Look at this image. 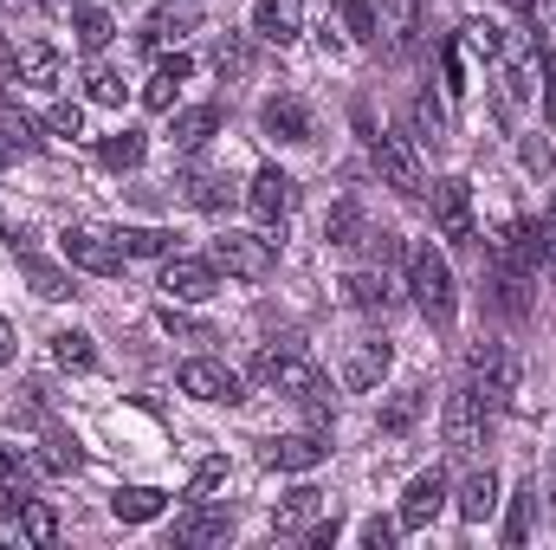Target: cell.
<instances>
[{
    "label": "cell",
    "instance_id": "cell-47",
    "mask_svg": "<svg viewBox=\"0 0 556 550\" xmlns=\"http://www.w3.org/2000/svg\"><path fill=\"white\" fill-rule=\"evenodd\" d=\"M356 538H363V545H369V550H389V545H395V538H402V518H369V525H363Z\"/></svg>",
    "mask_w": 556,
    "mask_h": 550
},
{
    "label": "cell",
    "instance_id": "cell-36",
    "mask_svg": "<svg viewBox=\"0 0 556 550\" xmlns=\"http://www.w3.org/2000/svg\"><path fill=\"white\" fill-rule=\"evenodd\" d=\"M98 155H104V168H137L142 155H149V142H142V130H111V137L98 142Z\"/></svg>",
    "mask_w": 556,
    "mask_h": 550
},
{
    "label": "cell",
    "instance_id": "cell-9",
    "mask_svg": "<svg viewBox=\"0 0 556 550\" xmlns=\"http://www.w3.org/2000/svg\"><path fill=\"white\" fill-rule=\"evenodd\" d=\"M181 396H194V402H247V383H240V370H227V363H214V357H194V363H181Z\"/></svg>",
    "mask_w": 556,
    "mask_h": 550
},
{
    "label": "cell",
    "instance_id": "cell-5",
    "mask_svg": "<svg viewBox=\"0 0 556 550\" xmlns=\"http://www.w3.org/2000/svg\"><path fill=\"white\" fill-rule=\"evenodd\" d=\"M538 266H544V227H531V221H498V234H492V273L531 278Z\"/></svg>",
    "mask_w": 556,
    "mask_h": 550
},
{
    "label": "cell",
    "instance_id": "cell-48",
    "mask_svg": "<svg viewBox=\"0 0 556 550\" xmlns=\"http://www.w3.org/2000/svg\"><path fill=\"white\" fill-rule=\"evenodd\" d=\"M0 130H7V142H13L20 155H26V149H39V137H33V124H26L20 111H7V124H0Z\"/></svg>",
    "mask_w": 556,
    "mask_h": 550
},
{
    "label": "cell",
    "instance_id": "cell-51",
    "mask_svg": "<svg viewBox=\"0 0 556 550\" xmlns=\"http://www.w3.org/2000/svg\"><path fill=\"white\" fill-rule=\"evenodd\" d=\"M162 324H168V330H175V337H194V343H207V330H201V324H188V317H181V311H175V304H168V311H162Z\"/></svg>",
    "mask_w": 556,
    "mask_h": 550
},
{
    "label": "cell",
    "instance_id": "cell-44",
    "mask_svg": "<svg viewBox=\"0 0 556 550\" xmlns=\"http://www.w3.org/2000/svg\"><path fill=\"white\" fill-rule=\"evenodd\" d=\"M343 26H350V39H376V7L369 0H343Z\"/></svg>",
    "mask_w": 556,
    "mask_h": 550
},
{
    "label": "cell",
    "instance_id": "cell-18",
    "mask_svg": "<svg viewBox=\"0 0 556 550\" xmlns=\"http://www.w3.org/2000/svg\"><path fill=\"white\" fill-rule=\"evenodd\" d=\"M376 39H382L389 52H415V39H420V0H382V13H376Z\"/></svg>",
    "mask_w": 556,
    "mask_h": 550
},
{
    "label": "cell",
    "instance_id": "cell-7",
    "mask_svg": "<svg viewBox=\"0 0 556 550\" xmlns=\"http://www.w3.org/2000/svg\"><path fill=\"white\" fill-rule=\"evenodd\" d=\"M427 208H433V227H440V234H446L453 247H472V240H479V221H472V188H466L459 175L433 182Z\"/></svg>",
    "mask_w": 556,
    "mask_h": 550
},
{
    "label": "cell",
    "instance_id": "cell-24",
    "mask_svg": "<svg viewBox=\"0 0 556 550\" xmlns=\"http://www.w3.org/2000/svg\"><path fill=\"white\" fill-rule=\"evenodd\" d=\"M324 505H330V499H324L317 486H298V492L273 512V532H278V538H304V532H311V518H317Z\"/></svg>",
    "mask_w": 556,
    "mask_h": 550
},
{
    "label": "cell",
    "instance_id": "cell-16",
    "mask_svg": "<svg viewBox=\"0 0 556 550\" xmlns=\"http://www.w3.org/2000/svg\"><path fill=\"white\" fill-rule=\"evenodd\" d=\"M324 460H330V440L324 434H285V440L266 447V466L273 473H317Z\"/></svg>",
    "mask_w": 556,
    "mask_h": 550
},
{
    "label": "cell",
    "instance_id": "cell-11",
    "mask_svg": "<svg viewBox=\"0 0 556 550\" xmlns=\"http://www.w3.org/2000/svg\"><path fill=\"white\" fill-rule=\"evenodd\" d=\"M440 434H446L453 453H479V447H485V409H479L472 389H453V396H446V409H440Z\"/></svg>",
    "mask_w": 556,
    "mask_h": 550
},
{
    "label": "cell",
    "instance_id": "cell-42",
    "mask_svg": "<svg viewBox=\"0 0 556 550\" xmlns=\"http://www.w3.org/2000/svg\"><path fill=\"white\" fill-rule=\"evenodd\" d=\"M85 98H91V104H124V78H117L111 65H91V72H85Z\"/></svg>",
    "mask_w": 556,
    "mask_h": 550
},
{
    "label": "cell",
    "instance_id": "cell-17",
    "mask_svg": "<svg viewBox=\"0 0 556 550\" xmlns=\"http://www.w3.org/2000/svg\"><path fill=\"white\" fill-rule=\"evenodd\" d=\"M453 505H459V518H466V525H485V518L498 512V473H492V466H472V473L459 479Z\"/></svg>",
    "mask_w": 556,
    "mask_h": 550
},
{
    "label": "cell",
    "instance_id": "cell-34",
    "mask_svg": "<svg viewBox=\"0 0 556 550\" xmlns=\"http://www.w3.org/2000/svg\"><path fill=\"white\" fill-rule=\"evenodd\" d=\"M531 525H538V479H525L518 492H511V512H505V545L518 550L531 538Z\"/></svg>",
    "mask_w": 556,
    "mask_h": 550
},
{
    "label": "cell",
    "instance_id": "cell-21",
    "mask_svg": "<svg viewBox=\"0 0 556 550\" xmlns=\"http://www.w3.org/2000/svg\"><path fill=\"white\" fill-rule=\"evenodd\" d=\"M175 188H181V201H188V208H207V214L233 201V188H227V182H220L207 162H188V168L175 175Z\"/></svg>",
    "mask_w": 556,
    "mask_h": 550
},
{
    "label": "cell",
    "instance_id": "cell-10",
    "mask_svg": "<svg viewBox=\"0 0 556 550\" xmlns=\"http://www.w3.org/2000/svg\"><path fill=\"white\" fill-rule=\"evenodd\" d=\"M369 162H376V175L395 188V195H420L427 182H420V155L408 149V137H395V130H376L369 137Z\"/></svg>",
    "mask_w": 556,
    "mask_h": 550
},
{
    "label": "cell",
    "instance_id": "cell-6",
    "mask_svg": "<svg viewBox=\"0 0 556 550\" xmlns=\"http://www.w3.org/2000/svg\"><path fill=\"white\" fill-rule=\"evenodd\" d=\"M59 253H65V266H78V273H91V278L124 273V247L111 234H98V227H65L59 234Z\"/></svg>",
    "mask_w": 556,
    "mask_h": 550
},
{
    "label": "cell",
    "instance_id": "cell-13",
    "mask_svg": "<svg viewBox=\"0 0 556 550\" xmlns=\"http://www.w3.org/2000/svg\"><path fill=\"white\" fill-rule=\"evenodd\" d=\"M0 545H59V512L46 505V499H26V505H13L7 518H0Z\"/></svg>",
    "mask_w": 556,
    "mask_h": 550
},
{
    "label": "cell",
    "instance_id": "cell-20",
    "mask_svg": "<svg viewBox=\"0 0 556 550\" xmlns=\"http://www.w3.org/2000/svg\"><path fill=\"white\" fill-rule=\"evenodd\" d=\"M298 26H304V7L298 0H260L253 7V39H266V46H291Z\"/></svg>",
    "mask_w": 556,
    "mask_h": 550
},
{
    "label": "cell",
    "instance_id": "cell-58",
    "mask_svg": "<svg viewBox=\"0 0 556 550\" xmlns=\"http://www.w3.org/2000/svg\"><path fill=\"white\" fill-rule=\"evenodd\" d=\"M46 7H65V0H46Z\"/></svg>",
    "mask_w": 556,
    "mask_h": 550
},
{
    "label": "cell",
    "instance_id": "cell-37",
    "mask_svg": "<svg viewBox=\"0 0 556 550\" xmlns=\"http://www.w3.org/2000/svg\"><path fill=\"white\" fill-rule=\"evenodd\" d=\"M505 46H511V39H505V26H498V20H466V52H479L485 65H498V59H505Z\"/></svg>",
    "mask_w": 556,
    "mask_h": 550
},
{
    "label": "cell",
    "instance_id": "cell-35",
    "mask_svg": "<svg viewBox=\"0 0 556 550\" xmlns=\"http://www.w3.org/2000/svg\"><path fill=\"white\" fill-rule=\"evenodd\" d=\"M111 33H117V26H111V13H104V7H72V39H78L85 52H104V46H111Z\"/></svg>",
    "mask_w": 556,
    "mask_h": 550
},
{
    "label": "cell",
    "instance_id": "cell-3",
    "mask_svg": "<svg viewBox=\"0 0 556 550\" xmlns=\"http://www.w3.org/2000/svg\"><path fill=\"white\" fill-rule=\"evenodd\" d=\"M466 389L479 396V409L492 414V409H505L511 396H518V376H525V363L505 350V343H472V357H466Z\"/></svg>",
    "mask_w": 556,
    "mask_h": 550
},
{
    "label": "cell",
    "instance_id": "cell-19",
    "mask_svg": "<svg viewBox=\"0 0 556 550\" xmlns=\"http://www.w3.org/2000/svg\"><path fill=\"white\" fill-rule=\"evenodd\" d=\"M389 363H395L389 337H363V343L350 350V363H343V383H350V389H376V383L389 376Z\"/></svg>",
    "mask_w": 556,
    "mask_h": 550
},
{
    "label": "cell",
    "instance_id": "cell-8",
    "mask_svg": "<svg viewBox=\"0 0 556 550\" xmlns=\"http://www.w3.org/2000/svg\"><path fill=\"white\" fill-rule=\"evenodd\" d=\"M162 291H168V304H207L220 291V266L194 260V253H168L162 260Z\"/></svg>",
    "mask_w": 556,
    "mask_h": 550
},
{
    "label": "cell",
    "instance_id": "cell-12",
    "mask_svg": "<svg viewBox=\"0 0 556 550\" xmlns=\"http://www.w3.org/2000/svg\"><path fill=\"white\" fill-rule=\"evenodd\" d=\"M247 208H253L266 227H285L291 208H298V182H291L285 168H260V175L247 182Z\"/></svg>",
    "mask_w": 556,
    "mask_h": 550
},
{
    "label": "cell",
    "instance_id": "cell-30",
    "mask_svg": "<svg viewBox=\"0 0 556 550\" xmlns=\"http://www.w3.org/2000/svg\"><path fill=\"white\" fill-rule=\"evenodd\" d=\"M33 473H39V466H33L26 453H7V447H0V512H13V505L33 499Z\"/></svg>",
    "mask_w": 556,
    "mask_h": 550
},
{
    "label": "cell",
    "instance_id": "cell-26",
    "mask_svg": "<svg viewBox=\"0 0 556 550\" xmlns=\"http://www.w3.org/2000/svg\"><path fill=\"white\" fill-rule=\"evenodd\" d=\"M233 538V512H207L201 499H194V512L175 525V545H227Z\"/></svg>",
    "mask_w": 556,
    "mask_h": 550
},
{
    "label": "cell",
    "instance_id": "cell-2",
    "mask_svg": "<svg viewBox=\"0 0 556 550\" xmlns=\"http://www.w3.org/2000/svg\"><path fill=\"white\" fill-rule=\"evenodd\" d=\"M402 266H408V291H415V304H420V317L427 324H453V311H459V285H453V266L420 240V247H408L402 253Z\"/></svg>",
    "mask_w": 556,
    "mask_h": 550
},
{
    "label": "cell",
    "instance_id": "cell-43",
    "mask_svg": "<svg viewBox=\"0 0 556 550\" xmlns=\"http://www.w3.org/2000/svg\"><path fill=\"white\" fill-rule=\"evenodd\" d=\"M214 65H220V78H247V72H253L247 39H220V46H214Z\"/></svg>",
    "mask_w": 556,
    "mask_h": 550
},
{
    "label": "cell",
    "instance_id": "cell-46",
    "mask_svg": "<svg viewBox=\"0 0 556 550\" xmlns=\"http://www.w3.org/2000/svg\"><path fill=\"white\" fill-rule=\"evenodd\" d=\"M220 479H227V460H220V453H214V460H201V473H194V479H188V499H207V492H214V486H220Z\"/></svg>",
    "mask_w": 556,
    "mask_h": 550
},
{
    "label": "cell",
    "instance_id": "cell-54",
    "mask_svg": "<svg viewBox=\"0 0 556 550\" xmlns=\"http://www.w3.org/2000/svg\"><path fill=\"white\" fill-rule=\"evenodd\" d=\"M13 350H20V337H13V324H7V317H0V370H7V363H13Z\"/></svg>",
    "mask_w": 556,
    "mask_h": 550
},
{
    "label": "cell",
    "instance_id": "cell-55",
    "mask_svg": "<svg viewBox=\"0 0 556 550\" xmlns=\"http://www.w3.org/2000/svg\"><path fill=\"white\" fill-rule=\"evenodd\" d=\"M544 266H551V278H556V221H544Z\"/></svg>",
    "mask_w": 556,
    "mask_h": 550
},
{
    "label": "cell",
    "instance_id": "cell-33",
    "mask_svg": "<svg viewBox=\"0 0 556 550\" xmlns=\"http://www.w3.org/2000/svg\"><path fill=\"white\" fill-rule=\"evenodd\" d=\"M111 240L124 247V260H162V253L175 247V234H168V227H117Z\"/></svg>",
    "mask_w": 556,
    "mask_h": 550
},
{
    "label": "cell",
    "instance_id": "cell-49",
    "mask_svg": "<svg viewBox=\"0 0 556 550\" xmlns=\"http://www.w3.org/2000/svg\"><path fill=\"white\" fill-rule=\"evenodd\" d=\"M440 65H446V91L459 98V91H466V65H459V46H440Z\"/></svg>",
    "mask_w": 556,
    "mask_h": 550
},
{
    "label": "cell",
    "instance_id": "cell-1",
    "mask_svg": "<svg viewBox=\"0 0 556 550\" xmlns=\"http://www.w3.org/2000/svg\"><path fill=\"white\" fill-rule=\"evenodd\" d=\"M253 376L266 383V389H278V396H291V402H304L311 414H330V376L291 343V337H278V343H266L260 357H253Z\"/></svg>",
    "mask_w": 556,
    "mask_h": 550
},
{
    "label": "cell",
    "instance_id": "cell-25",
    "mask_svg": "<svg viewBox=\"0 0 556 550\" xmlns=\"http://www.w3.org/2000/svg\"><path fill=\"white\" fill-rule=\"evenodd\" d=\"M188 72H194V59H181V52L162 59V65L149 72V85H142V104H149V111H175V91L188 85Z\"/></svg>",
    "mask_w": 556,
    "mask_h": 550
},
{
    "label": "cell",
    "instance_id": "cell-39",
    "mask_svg": "<svg viewBox=\"0 0 556 550\" xmlns=\"http://www.w3.org/2000/svg\"><path fill=\"white\" fill-rule=\"evenodd\" d=\"M420 409H427V389H402V396L382 409V421H376V427H382V434H408V427L420 421Z\"/></svg>",
    "mask_w": 556,
    "mask_h": 550
},
{
    "label": "cell",
    "instance_id": "cell-15",
    "mask_svg": "<svg viewBox=\"0 0 556 550\" xmlns=\"http://www.w3.org/2000/svg\"><path fill=\"white\" fill-rule=\"evenodd\" d=\"M260 130L273 142H311V111H304V98H291V91H278V98H266L260 104Z\"/></svg>",
    "mask_w": 556,
    "mask_h": 550
},
{
    "label": "cell",
    "instance_id": "cell-52",
    "mask_svg": "<svg viewBox=\"0 0 556 550\" xmlns=\"http://www.w3.org/2000/svg\"><path fill=\"white\" fill-rule=\"evenodd\" d=\"M525 168H538V175H544V168H551V149H544V142H525Z\"/></svg>",
    "mask_w": 556,
    "mask_h": 550
},
{
    "label": "cell",
    "instance_id": "cell-28",
    "mask_svg": "<svg viewBox=\"0 0 556 550\" xmlns=\"http://www.w3.org/2000/svg\"><path fill=\"white\" fill-rule=\"evenodd\" d=\"M214 130H220V104H188V111H175V124H168L175 149H201Z\"/></svg>",
    "mask_w": 556,
    "mask_h": 550
},
{
    "label": "cell",
    "instance_id": "cell-57",
    "mask_svg": "<svg viewBox=\"0 0 556 550\" xmlns=\"http://www.w3.org/2000/svg\"><path fill=\"white\" fill-rule=\"evenodd\" d=\"M544 499H551V518H556V460H551V486H544Z\"/></svg>",
    "mask_w": 556,
    "mask_h": 550
},
{
    "label": "cell",
    "instance_id": "cell-38",
    "mask_svg": "<svg viewBox=\"0 0 556 550\" xmlns=\"http://www.w3.org/2000/svg\"><path fill=\"white\" fill-rule=\"evenodd\" d=\"M39 466H46V473H78L85 453H78V440H72L65 427H46V453H39Z\"/></svg>",
    "mask_w": 556,
    "mask_h": 550
},
{
    "label": "cell",
    "instance_id": "cell-22",
    "mask_svg": "<svg viewBox=\"0 0 556 550\" xmlns=\"http://www.w3.org/2000/svg\"><path fill=\"white\" fill-rule=\"evenodd\" d=\"M343 298H350L363 317H389V311H395V285H389V266H382V273H350V278H343Z\"/></svg>",
    "mask_w": 556,
    "mask_h": 550
},
{
    "label": "cell",
    "instance_id": "cell-31",
    "mask_svg": "<svg viewBox=\"0 0 556 550\" xmlns=\"http://www.w3.org/2000/svg\"><path fill=\"white\" fill-rule=\"evenodd\" d=\"M324 240H330V247H369V221H363V208H356V201H337V208L324 214Z\"/></svg>",
    "mask_w": 556,
    "mask_h": 550
},
{
    "label": "cell",
    "instance_id": "cell-45",
    "mask_svg": "<svg viewBox=\"0 0 556 550\" xmlns=\"http://www.w3.org/2000/svg\"><path fill=\"white\" fill-rule=\"evenodd\" d=\"M46 130H52V137H78V130H85V111H78V104H52V111H46Z\"/></svg>",
    "mask_w": 556,
    "mask_h": 550
},
{
    "label": "cell",
    "instance_id": "cell-27",
    "mask_svg": "<svg viewBox=\"0 0 556 550\" xmlns=\"http://www.w3.org/2000/svg\"><path fill=\"white\" fill-rule=\"evenodd\" d=\"M20 85L59 91V52H52L46 39H20Z\"/></svg>",
    "mask_w": 556,
    "mask_h": 550
},
{
    "label": "cell",
    "instance_id": "cell-32",
    "mask_svg": "<svg viewBox=\"0 0 556 550\" xmlns=\"http://www.w3.org/2000/svg\"><path fill=\"white\" fill-rule=\"evenodd\" d=\"M111 512H117L124 525H149V518L168 512V492H155V486H124V492L111 499Z\"/></svg>",
    "mask_w": 556,
    "mask_h": 550
},
{
    "label": "cell",
    "instance_id": "cell-56",
    "mask_svg": "<svg viewBox=\"0 0 556 550\" xmlns=\"http://www.w3.org/2000/svg\"><path fill=\"white\" fill-rule=\"evenodd\" d=\"M13 155H20V149H13V142H7V130H0V168H7Z\"/></svg>",
    "mask_w": 556,
    "mask_h": 550
},
{
    "label": "cell",
    "instance_id": "cell-40",
    "mask_svg": "<svg viewBox=\"0 0 556 550\" xmlns=\"http://www.w3.org/2000/svg\"><path fill=\"white\" fill-rule=\"evenodd\" d=\"M52 357H59L65 370H91V363H98V350H91L85 330H59V337H52Z\"/></svg>",
    "mask_w": 556,
    "mask_h": 550
},
{
    "label": "cell",
    "instance_id": "cell-53",
    "mask_svg": "<svg viewBox=\"0 0 556 550\" xmlns=\"http://www.w3.org/2000/svg\"><path fill=\"white\" fill-rule=\"evenodd\" d=\"M531 20H538V26L556 39V0H538V7H531Z\"/></svg>",
    "mask_w": 556,
    "mask_h": 550
},
{
    "label": "cell",
    "instance_id": "cell-14",
    "mask_svg": "<svg viewBox=\"0 0 556 550\" xmlns=\"http://www.w3.org/2000/svg\"><path fill=\"white\" fill-rule=\"evenodd\" d=\"M453 492H446V473H420V479H408V492H402V532H427L433 518H440V505H446Z\"/></svg>",
    "mask_w": 556,
    "mask_h": 550
},
{
    "label": "cell",
    "instance_id": "cell-4",
    "mask_svg": "<svg viewBox=\"0 0 556 550\" xmlns=\"http://www.w3.org/2000/svg\"><path fill=\"white\" fill-rule=\"evenodd\" d=\"M207 260L227 278H240V285H260V278H273V266H278V240L273 234H220Z\"/></svg>",
    "mask_w": 556,
    "mask_h": 550
},
{
    "label": "cell",
    "instance_id": "cell-41",
    "mask_svg": "<svg viewBox=\"0 0 556 550\" xmlns=\"http://www.w3.org/2000/svg\"><path fill=\"white\" fill-rule=\"evenodd\" d=\"M415 137L420 142H446V111L433 104V91H420L415 98Z\"/></svg>",
    "mask_w": 556,
    "mask_h": 550
},
{
    "label": "cell",
    "instance_id": "cell-23",
    "mask_svg": "<svg viewBox=\"0 0 556 550\" xmlns=\"http://www.w3.org/2000/svg\"><path fill=\"white\" fill-rule=\"evenodd\" d=\"M20 273H26V285L39 291V298H52V304H65V298H78V278L59 273L52 260H39L33 247H20Z\"/></svg>",
    "mask_w": 556,
    "mask_h": 550
},
{
    "label": "cell",
    "instance_id": "cell-29",
    "mask_svg": "<svg viewBox=\"0 0 556 550\" xmlns=\"http://www.w3.org/2000/svg\"><path fill=\"white\" fill-rule=\"evenodd\" d=\"M181 33H194V7L188 0H175V7H155L149 20H142V46H168V39H181Z\"/></svg>",
    "mask_w": 556,
    "mask_h": 550
},
{
    "label": "cell",
    "instance_id": "cell-50",
    "mask_svg": "<svg viewBox=\"0 0 556 550\" xmlns=\"http://www.w3.org/2000/svg\"><path fill=\"white\" fill-rule=\"evenodd\" d=\"M13 85H20V46L0 39V91H13Z\"/></svg>",
    "mask_w": 556,
    "mask_h": 550
}]
</instances>
